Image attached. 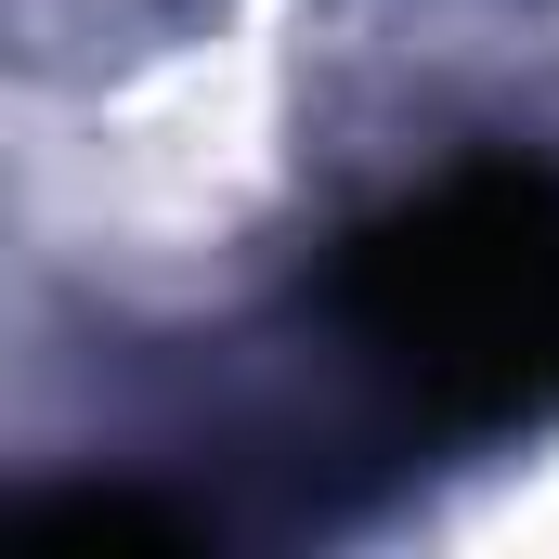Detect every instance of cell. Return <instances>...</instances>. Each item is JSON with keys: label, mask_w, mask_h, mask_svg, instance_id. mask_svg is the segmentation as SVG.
<instances>
[{"label": "cell", "mask_w": 559, "mask_h": 559, "mask_svg": "<svg viewBox=\"0 0 559 559\" xmlns=\"http://www.w3.org/2000/svg\"><path fill=\"white\" fill-rule=\"evenodd\" d=\"M352 325L442 391H534L559 365V182L468 169L352 248Z\"/></svg>", "instance_id": "cell-1"}, {"label": "cell", "mask_w": 559, "mask_h": 559, "mask_svg": "<svg viewBox=\"0 0 559 559\" xmlns=\"http://www.w3.org/2000/svg\"><path fill=\"white\" fill-rule=\"evenodd\" d=\"M26 547H195L169 508H143V495H52V508H26Z\"/></svg>", "instance_id": "cell-2"}]
</instances>
